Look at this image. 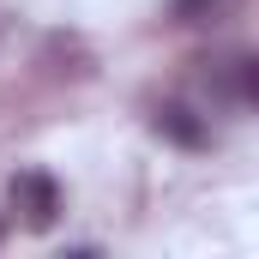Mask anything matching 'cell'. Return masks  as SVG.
<instances>
[{"label": "cell", "mask_w": 259, "mask_h": 259, "mask_svg": "<svg viewBox=\"0 0 259 259\" xmlns=\"http://www.w3.org/2000/svg\"><path fill=\"white\" fill-rule=\"evenodd\" d=\"M12 211H18L30 229H55V217H61V187H55V175L18 169V175H12Z\"/></svg>", "instance_id": "obj_1"}, {"label": "cell", "mask_w": 259, "mask_h": 259, "mask_svg": "<svg viewBox=\"0 0 259 259\" xmlns=\"http://www.w3.org/2000/svg\"><path fill=\"white\" fill-rule=\"evenodd\" d=\"M151 127L163 133L169 145H181V151H205V145H211V127L199 121L187 103H157V109H151Z\"/></svg>", "instance_id": "obj_2"}, {"label": "cell", "mask_w": 259, "mask_h": 259, "mask_svg": "<svg viewBox=\"0 0 259 259\" xmlns=\"http://www.w3.org/2000/svg\"><path fill=\"white\" fill-rule=\"evenodd\" d=\"M223 6H229V0H175L169 18H175V24H205V18H217Z\"/></svg>", "instance_id": "obj_3"}]
</instances>
